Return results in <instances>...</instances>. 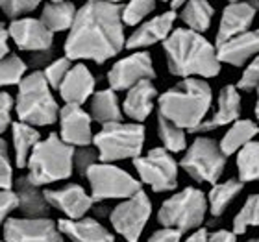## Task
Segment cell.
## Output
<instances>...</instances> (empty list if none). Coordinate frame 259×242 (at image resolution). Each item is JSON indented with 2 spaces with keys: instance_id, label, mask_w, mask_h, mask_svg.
Returning <instances> with one entry per match:
<instances>
[{
  "instance_id": "obj_1",
  "label": "cell",
  "mask_w": 259,
  "mask_h": 242,
  "mask_svg": "<svg viewBox=\"0 0 259 242\" xmlns=\"http://www.w3.org/2000/svg\"><path fill=\"white\" fill-rule=\"evenodd\" d=\"M122 49H126L122 4L97 0L81 6L65 41V58L102 65Z\"/></svg>"
},
{
  "instance_id": "obj_2",
  "label": "cell",
  "mask_w": 259,
  "mask_h": 242,
  "mask_svg": "<svg viewBox=\"0 0 259 242\" xmlns=\"http://www.w3.org/2000/svg\"><path fill=\"white\" fill-rule=\"evenodd\" d=\"M168 72L182 80L187 78H215L221 74L222 63L217 56V46L202 33L187 28H174L170 37L163 43Z\"/></svg>"
},
{
  "instance_id": "obj_3",
  "label": "cell",
  "mask_w": 259,
  "mask_h": 242,
  "mask_svg": "<svg viewBox=\"0 0 259 242\" xmlns=\"http://www.w3.org/2000/svg\"><path fill=\"white\" fill-rule=\"evenodd\" d=\"M213 104V89L205 80L187 78L157 98V113L184 131L196 133L207 120Z\"/></svg>"
},
{
  "instance_id": "obj_4",
  "label": "cell",
  "mask_w": 259,
  "mask_h": 242,
  "mask_svg": "<svg viewBox=\"0 0 259 242\" xmlns=\"http://www.w3.org/2000/svg\"><path fill=\"white\" fill-rule=\"evenodd\" d=\"M74 148L65 144L60 135L50 133L33 148L26 178L37 187L69 179L74 172Z\"/></svg>"
},
{
  "instance_id": "obj_5",
  "label": "cell",
  "mask_w": 259,
  "mask_h": 242,
  "mask_svg": "<svg viewBox=\"0 0 259 242\" xmlns=\"http://www.w3.org/2000/svg\"><path fill=\"white\" fill-rule=\"evenodd\" d=\"M15 111L19 122L30 124L33 128L50 126L60 120V106L52 94V87L45 80L43 70H33L19 85Z\"/></svg>"
},
{
  "instance_id": "obj_6",
  "label": "cell",
  "mask_w": 259,
  "mask_h": 242,
  "mask_svg": "<svg viewBox=\"0 0 259 242\" xmlns=\"http://www.w3.org/2000/svg\"><path fill=\"white\" fill-rule=\"evenodd\" d=\"M207 213V194L196 187H185L163 202L157 211V222L180 233L196 231L202 227Z\"/></svg>"
},
{
  "instance_id": "obj_7",
  "label": "cell",
  "mask_w": 259,
  "mask_h": 242,
  "mask_svg": "<svg viewBox=\"0 0 259 242\" xmlns=\"http://www.w3.org/2000/svg\"><path fill=\"white\" fill-rule=\"evenodd\" d=\"M93 144L100 163L137 159L145 146V126L137 122H115L102 126Z\"/></svg>"
},
{
  "instance_id": "obj_8",
  "label": "cell",
  "mask_w": 259,
  "mask_h": 242,
  "mask_svg": "<svg viewBox=\"0 0 259 242\" xmlns=\"http://www.w3.org/2000/svg\"><path fill=\"white\" fill-rule=\"evenodd\" d=\"M180 167L189 174V178L196 183L217 185L226 168V156L215 139L200 135L187 148Z\"/></svg>"
},
{
  "instance_id": "obj_9",
  "label": "cell",
  "mask_w": 259,
  "mask_h": 242,
  "mask_svg": "<svg viewBox=\"0 0 259 242\" xmlns=\"http://www.w3.org/2000/svg\"><path fill=\"white\" fill-rule=\"evenodd\" d=\"M91 196L95 202L106 200H128L137 194L141 188V181L122 168L115 167L113 163H97L85 174Z\"/></svg>"
},
{
  "instance_id": "obj_10",
  "label": "cell",
  "mask_w": 259,
  "mask_h": 242,
  "mask_svg": "<svg viewBox=\"0 0 259 242\" xmlns=\"http://www.w3.org/2000/svg\"><path fill=\"white\" fill-rule=\"evenodd\" d=\"M134 167L141 181L154 192H167L178 187V163L165 148H152L146 156L134 159Z\"/></svg>"
},
{
  "instance_id": "obj_11",
  "label": "cell",
  "mask_w": 259,
  "mask_h": 242,
  "mask_svg": "<svg viewBox=\"0 0 259 242\" xmlns=\"http://www.w3.org/2000/svg\"><path fill=\"white\" fill-rule=\"evenodd\" d=\"M152 215V202L145 190L122 200L109 213V222L126 242H139Z\"/></svg>"
},
{
  "instance_id": "obj_12",
  "label": "cell",
  "mask_w": 259,
  "mask_h": 242,
  "mask_svg": "<svg viewBox=\"0 0 259 242\" xmlns=\"http://www.w3.org/2000/svg\"><path fill=\"white\" fill-rule=\"evenodd\" d=\"M154 78H156V69L152 63V56L145 50L134 52L119 60L108 72L109 89H113L115 92L130 91L141 81H152Z\"/></svg>"
},
{
  "instance_id": "obj_13",
  "label": "cell",
  "mask_w": 259,
  "mask_h": 242,
  "mask_svg": "<svg viewBox=\"0 0 259 242\" xmlns=\"http://www.w3.org/2000/svg\"><path fill=\"white\" fill-rule=\"evenodd\" d=\"M6 242H63V233L49 216L8 218L4 224Z\"/></svg>"
},
{
  "instance_id": "obj_14",
  "label": "cell",
  "mask_w": 259,
  "mask_h": 242,
  "mask_svg": "<svg viewBox=\"0 0 259 242\" xmlns=\"http://www.w3.org/2000/svg\"><path fill=\"white\" fill-rule=\"evenodd\" d=\"M8 33H10V39L17 44L19 50L33 52V54L52 50L54 33L45 26L41 19L24 17V19L13 21L8 28Z\"/></svg>"
},
{
  "instance_id": "obj_15",
  "label": "cell",
  "mask_w": 259,
  "mask_h": 242,
  "mask_svg": "<svg viewBox=\"0 0 259 242\" xmlns=\"http://www.w3.org/2000/svg\"><path fill=\"white\" fill-rule=\"evenodd\" d=\"M93 117L87 113L81 106H69L65 104L60 111V137L65 144L87 148L91 144L95 135H93Z\"/></svg>"
},
{
  "instance_id": "obj_16",
  "label": "cell",
  "mask_w": 259,
  "mask_h": 242,
  "mask_svg": "<svg viewBox=\"0 0 259 242\" xmlns=\"http://www.w3.org/2000/svg\"><path fill=\"white\" fill-rule=\"evenodd\" d=\"M45 198L50 207L61 211L69 220H81L91 211L95 200L85 192L81 185L70 183L61 188H50L45 190Z\"/></svg>"
},
{
  "instance_id": "obj_17",
  "label": "cell",
  "mask_w": 259,
  "mask_h": 242,
  "mask_svg": "<svg viewBox=\"0 0 259 242\" xmlns=\"http://www.w3.org/2000/svg\"><path fill=\"white\" fill-rule=\"evenodd\" d=\"M178 19V13L165 11L161 15H156L145 21L139 28H135L134 33L126 39V49L139 52L141 49L152 46L156 43H165L170 33L174 32V22Z\"/></svg>"
},
{
  "instance_id": "obj_18",
  "label": "cell",
  "mask_w": 259,
  "mask_h": 242,
  "mask_svg": "<svg viewBox=\"0 0 259 242\" xmlns=\"http://www.w3.org/2000/svg\"><path fill=\"white\" fill-rule=\"evenodd\" d=\"M257 11L250 2H230L224 8L219 22V30H217L215 46H221L230 39L239 37L243 33L250 32V26L254 24V19Z\"/></svg>"
},
{
  "instance_id": "obj_19",
  "label": "cell",
  "mask_w": 259,
  "mask_h": 242,
  "mask_svg": "<svg viewBox=\"0 0 259 242\" xmlns=\"http://www.w3.org/2000/svg\"><path fill=\"white\" fill-rule=\"evenodd\" d=\"M241 111H243V104H241V92H239L237 85H232V83L224 85L219 92V98H217V109L200 126L198 131L207 133V131L224 128V126H232L233 122L239 120Z\"/></svg>"
},
{
  "instance_id": "obj_20",
  "label": "cell",
  "mask_w": 259,
  "mask_h": 242,
  "mask_svg": "<svg viewBox=\"0 0 259 242\" xmlns=\"http://www.w3.org/2000/svg\"><path fill=\"white\" fill-rule=\"evenodd\" d=\"M95 87H97V80L91 74V70L83 63H76L72 65V69L69 70V74L58 91H60V96L65 100V104L81 106L93 98Z\"/></svg>"
},
{
  "instance_id": "obj_21",
  "label": "cell",
  "mask_w": 259,
  "mask_h": 242,
  "mask_svg": "<svg viewBox=\"0 0 259 242\" xmlns=\"http://www.w3.org/2000/svg\"><path fill=\"white\" fill-rule=\"evenodd\" d=\"M219 61L232 67H244L259 56V28L233 37L217 46Z\"/></svg>"
},
{
  "instance_id": "obj_22",
  "label": "cell",
  "mask_w": 259,
  "mask_h": 242,
  "mask_svg": "<svg viewBox=\"0 0 259 242\" xmlns=\"http://www.w3.org/2000/svg\"><path fill=\"white\" fill-rule=\"evenodd\" d=\"M157 98V89L150 80L141 81L135 87H132L126 92L124 104H122V111L128 119H132L134 122L141 124L145 122L150 117L154 104Z\"/></svg>"
},
{
  "instance_id": "obj_23",
  "label": "cell",
  "mask_w": 259,
  "mask_h": 242,
  "mask_svg": "<svg viewBox=\"0 0 259 242\" xmlns=\"http://www.w3.org/2000/svg\"><path fill=\"white\" fill-rule=\"evenodd\" d=\"M63 237L72 242H115V237L108 227H104L97 218H81V220H69L61 218L58 222Z\"/></svg>"
},
{
  "instance_id": "obj_24",
  "label": "cell",
  "mask_w": 259,
  "mask_h": 242,
  "mask_svg": "<svg viewBox=\"0 0 259 242\" xmlns=\"http://www.w3.org/2000/svg\"><path fill=\"white\" fill-rule=\"evenodd\" d=\"M15 192L19 196V209L26 215V218H43L49 215L50 205L45 198V192H41L37 185H33L26 176L15 181Z\"/></svg>"
},
{
  "instance_id": "obj_25",
  "label": "cell",
  "mask_w": 259,
  "mask_h": 242,
  "mask_svg": "<svg viewBox=\"0 0 259 242\" xmlns=\"http://www.w3.org/2000/svg\"><path fill=\"white\" fill-rule=\"evenodd\" d=\"M257 133H259V126L254 120L239 119L237 122H233L232 126L228 128L226 133L222 135L219 146H221L222 154L226 157H230V156H233V154H239V150L244 148L248 142L255 140V135Z\"/></svg>"
},
{
  "instance_id": "obj_26",
  "label": "cell",
  "mask_w": 259,
  "mask_h": 242,
  "mask_svg": "<svg viewBox=\"0 0 259 242\" xmlns=\"http://www.w3.org/2000/svg\"><path fill=\"white\" fill-rule=\"evenodd\" d=\"M91 117L102 126L115 122H122V109H120L119 98L113 89H102L97 91L91 98Z\"/></svg>"
},
{
  "instance_id": "obj_27",
  "label": "cell",
  "mask_w": 259,
  "mask_h": 242,
  "mask_svg": "<svg viewBox=\"0 0 259 242\" xmlns=\"http://www.w3.org/2000/svg\"><path fill=\"white\" fill-rule=\"evenodd\" d=\"M11 133H13V150H15V165L19 168L28 167V159L32 156L33 148L41 142V133L37 128L24 122L11 124Z\"/></svg>"
},
{
  "instance_id": "obj_28",
  "label": "cell",
  "mask_w": 259,
  "mask_h": 242,
  "mask_svg": "<svg viewBox=\"0 0 259 242\" xmlns=\"http://www.w3.org/2000/svg\"><path fill=\"white\" fill-rule=\"evenodd\" d=\"M78 10L72 2H47L41 11V22L49 28L52 33L67 32L76 21Z\"/></svg>"
},
{
  "instance_id": "obj_29",
  "label": "cell",
  "mask_w": 259,
  "mask_h": 242,
  "mask_svg": "<svg viewBox=\"0 0 259 242\" xmlns=\"http://www.w3.org/2000/svg\"><path fill=\"white\" fill-rule=\"evenodd\" d=\"M243 190V183L239 179H226L222 183H217L207 192V205H209V215L213 218H221L226 209L230 207L233 200L237 198Z\"/></svg>"
},
{
  "instance_id": "obj_30",
  "label": "cell",
  "mask_w": 259,
  "mask_h": 242,
  "mask_svg": "<svg viewBox=\"0 0 259 242\" xmlns=\"http://www.w3.org/2000/svg\"><path fill=\"white\" fill-rule=\"evenodd\" d=\"M213 15H215L213 6L204 0H191L180 11V19L187 26V30H193L196 33H205L209 30Z\"/></svg>"
},
{
  "instance_id": "obj_31",
  "label": "cell",
  "mask_w": 259,
  "mask_h": 242,
  "mask_svg": "<svg viewBox=\"0 0 259 242\" xmlns=\"http://www.w3.org/2000/svg\"><path fill=\"white\" fill-rule=\"evenodd\" d=\"M237 174L241 183L259 181V140H252L239 150Z\"/></svg>"
},
{
  "instance_id": "obj_32",
  "label": "cell",
  "mask_w": 259,
  "mask_h": 242,
  "mask_svg": "<svg viewBox=\"0 0 259 242\" xmlns=\"http://www.w3.org/2000/svg\"><path fill=\"white\" fill-rule=\"evenodd\" d=\"M157 135L163 142V148L170 154H178V152H184L187 148L184 129L178 128L176 124L168 122L167 119H163L159 115H157Z\"/></svg>"
},
{
  "instance_id": "obj_33",
  "label": "cell",
  "mask_w": 259,
  "mask_h": 242,
  "mask_svg": "<svg viewBox=\"0 0 259 242\" xmlns=\"http://www.w3.org/2000/svg\"><path fill=\"white\" fill-rule=\"evenodd\" d=\"M250 227H259V194H250L244 202L235 218H233V229L235 235H243Z\"/></svg>"
},
{
  "instance_id": "obj_34",
  "label": "cell",
  "mask_w": 259,
  "mask_h": 242,
  "mask_svg": "<svg viewBox=\"0 0 259 242\" xmlns=\"http://www.w3.org/2000/svg\"><path fill=\"white\" fill-rule=\"evenodd\" d=\"M28 65L15 54L0 60V87L6 85H21V81L26 78Z\"/></svg>"
},
{
  "instance_id": "obj_35",
  "label": "cell",
  "mask_w": 259,
  "mask_h": 242,
  "mask_svg": "<svg viewBox=\"0 0 259 242\" xmlns=\"http://www.w3.org/2000/svg\"><path fill=\"white\" fill-rule=\"evenodd\" d=\"M156 10V2L152 0H137L122 6V22L124 26H141L145 19Z\"/></svg>"
},
{
  "instance_id": "obj_36",
  "label": "cell",
  "mask_w": 259,
  "mask_h": 242,
  "mask_svg": "<svg viewBox=\"0 0 259 242\" xmlns=\"http://www.w3.org/2000/svg\"><path fill=\"white\" fill-rule=\"evenodd\" d=\"M72 69V63H70L69 58H60V60H54L52 63L43 70L45 80L49 81V85L52 89H60V85L63 83V80L67 78L69 70Z\"/></svg>"
},
{
  "instance_id": "obj_37",
  "label": "cell",
  "mask_w": 259,
  "mask_h": 242,
  "mask_svg": "<svg viewBox=\"0 0 259 242\" xmlns=\"http://www.w3.org/2000/svg\"><path fill=\"white\" fill-rule=\"evenodd\" d=\"M37 8H39L37 0H4V2H0V10L4 11L6 17H10L13 21L24 19L26 13H32Z\"/></svg>"
},
{
  "instance_id": "obj_38",
  "label": "cell",
  "mask_w": 259,
  "mask_h": 242,
  "mask_svg": "<svg viewBox=\"0 0 259 242\" xmlns=\"http://www.w3.org/2000/svg\"><path fill=\"white\" fill-rule=\"evenodd\" d=\"M15 187L13 181V168H11L8 144L4 139H0V190H11Z\"/></svg>"
},
{
  "instance_id": "obj_39",
  "label": "cell",
  "mask_w": 259,
  "mask_h": 242,
  "mask_svg": "<svg viewBox=\"0 0 259 242\" xmlns=\"http://www.w3.org/2000/svg\"><path fill=\"white\" fill-rule=\"evenodd\" d=\"M259 87V56L252 60L237 81V89L244 92H252Z\"/></svg>"
},
{
  "instance_id": "obj_40",
  "label": "cell",
  "mask_w": 259,
  "mask_h": 242,
  "mask_svg": "<svg viewBox=\"0 0 259 242\" xmlns=\"http://www.w3.org/2000/svg\"><path fill=\"white\" fill-rule=\"evenodd\" d=\"M100 161L98 159V152L93 150V148H78L74 154V170L80 176H85L87 170L93 167V165H97Z\"/></svg>"
},
{
  "instance_id": "obj_41",
  "label": "cell",
  "mask_w": 259,
  "mask_h": 242,
  "mask_svg": "<svg viewBox=\"0 0 259 242\" xmlns=\"http://www.w3.org/2000/svg\"><path fill=\"white\" fill-rule=\"evenodd\" d=\"M19 209V196L15 190H0V224H6L10 213Z\"/></svg>"
},
{
  "instance_id": "obj_42",
  "label": "cell",
  "mask_w": 259,
  "mask_h": 242,
  "mask_svg": "<svg viewBox=\"0 0 259 242\" xmlns=\"http://www.w3.org/2000/svg\"><path fill=\"white\" fill-rule=\"evenodd\" d=\"M11 109L13 98L8 92H0V135L8 129V126H11Z\"/></svg>"
},
{
  "instance_id": "obj_43",
  "label": "cell",
  "mask_w": 259,
  "mask_h": 242,
  "mask_svg": "<svg viewBox=\"0 0 259 242\" xmlns=\"http://www.w3.org/2000/svg\"><path fill=\"white\" fill-rule=\"evenodd\" d=\"M182 235L184 233L176 231V229H168V227H161L150 235L148 242H182Z\"/></svg>"
},
{
  "instance_id": "obj_44",
  "label": "cell",
  "mask_w": 259,
  "mask_h": 242,
  "mask_svg": "<svg viewBox=\"0 0 259 242\" xmlns=\"http://www.w3.org/2000/svg\"><path fill=\"white\" fill-rule=\"evenodd\" d=\"M207 242H237V235L230 229H219V231L209 233Z\"/></svg>"
},
{
  "instance_id": "obj_45",
  "label": "cell",
  "mask_w": 259,
  "mask_h": 242,
  "mask_svg": "<svg viewBox=\"0 0 259 242\" xmlns=\"http://www.w3.org/2000/svg\"><path fill=\"white\" fill-rule=\"evenodd\" d=\"M8 39H10V33L2 24H0V60H4L10 56V46H8Z\"/></svg>"
},
{
  "instance_id": "obj_46",
  "label": "cell",
  "mask_w": 259,
  "mask_h": 242,
  "mask_svg": "<svg viewBox=\"0 0 259 242\" xmlns=\"http://www.w3.org/2000/svg\"><path fill=\"white\" fill-rule=\"evenodd\" d=\"M207 238H209V233H207V229L200 227V229H196V231L191 233L189 237L185 238L184 242H207Z\"/></svg>"
},
{
  "instance_id": "obj_47",
  "label": "cell",
  "mask_w": 259,
  "mask_h": 242,
  "mask_svg": "<svg viewBox=\"0 0 259 242\" xmlns=\"http://www.w3.org/2000/svg\"><path fill=\"white\" fill-rule=\"evenodd\" d=\"M185 8V2H170V11L174 13H178V10H184Z\"/></svg>"
},
{
  "instance_id": "obj_48",
  "label": "cell",
  "mask_w": 259,
  "mask_h": 242,
  "mask_svg": "<svg viewBox=\"0 0 259 242\" xmlns=\"http://www.w3.org/2000/svg\"><path fill=\"white\" fill-rule=\"evenodd\" d=\"M257 91V100H255V108H254V113H255V117L259 119V87L255 89Z\"/></svg>"
},
{
  "instance_id": "obj_49",
  "label": "cell",
  "mask_w": 259,
  "mask_h": 242,
  "mask_svg": "<svg viewBox=\"0 0 259 242\" xmlns=\"http://www.w3.org/2000/svg\"><path fill=\"white\" fill-rule=\"evenodd\" d=\"M254 242H259V237H257V238H255V240H254Z\"/></svg>"
},
{
  "instance_id": "obj_50",
  "label": "cell",
  "mask_w": 259,
  "mask_h": 242,
  "mask_svg": "<svg viewBox=\"0 0 259 242\" xmlns=\"http://www.w3.org/2000/svg\"><path fill=\"white\" fill-rule=\"evenodd\" d=\"M246 242H254V240H246Z\"/></svg>"
},
{
  "instance_id": "obj_51",
  "label": "cell",
  "mask_w": 259,
  "mask_h": 242,
  "mask_svg": "<svg viewBox=\"0 0 259 242\" xmlns=\"http://www.w3.org/2000/svg\"><path fill=\"white\" fill-rule=\"evenodd\" d=\"M0 242H6V240H0Z\"/></svg>"
}]
</instances>
